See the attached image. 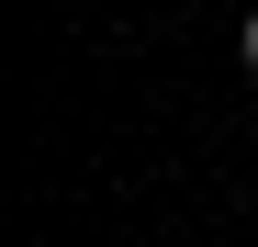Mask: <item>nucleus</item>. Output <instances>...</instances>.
<instances>
[{"mask_svg": "<svg viewBox=\"0 0 258 247\" xmlns=\"http://www.w3.org/2000/svg\"><path fill=\"white\" fill-rule=\"evenodd\" d=\"M236 56H247V68H258V12H247V34H236Z\"/></svg>", "mask_w": 258, "mask_h": 247, "instance_id": "f257e3e1", "label": "nucleus"}]
</instances>
